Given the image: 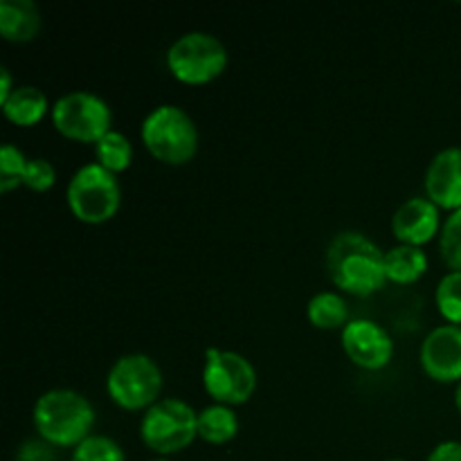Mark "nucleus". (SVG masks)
I'll return each instance as SVG.
<instances>
[{
  "instance_id": "f257e3e1",
  "label": "nucleus",
  "mask_w": 461,
  "mask_h": 461,
  "mask_svg": "<svg viewBox=\"0 0 461 461\" xmlns=\"http://www.w3.org/2000/svg\"><path fill=\"white\" fill-rule=\"evenodd\" d=\"M327 273L345 293L369 297L387 284L385 252L363 232H340L327 248Z\"/></svg>"
},
{
  "instance_id": "f03ea898",
  "label": "nucleus",
  "mask_w": 461,
  "mask_h": 461,
  "mask_svg": "<svg viewBox=\"0 0 461 461\" xmlns=\"http://www.w3.org/2000/svg\"><path fill=\"white\" fill-rule=\"evenodd\" d=\"M32 421L45 444L52 448L75 450L81 441L93 435L97 414L93 403L81 392L57 387L39 396Z\"/></svg>"
},
{
  "instance_id": "7ed1b4c3",
  "label": "nucleus",
  "mask_w": 461,
  "mask_h": 461,
  "mask_svg": "<svg viewBox=\"0 0 461 461\" xmlns=\"http://www.w3.org/2000/svg\"><path fill=\"white\" fill-rule=\"evenodd\" d=\"M147 151L169 167L187 165L198 153V126L176 104H160L142 120L140 129Z\"/></svg>"
},
{
  "instance_id": "20e7f679",
  "label": "nucleus",
  "mask_w": 461,
  "mask_h": 461,
  "mask_svg": "<svg viewBox=\"0 0 461 461\" xmlns=\"http://www.w3.org/2000/svg\"><path fill=\"white\" fill-rule=\"evenodd\" d=\"M165 376L147 354H126L113 363L106 376V392L117 408L126 412H147L160 401Z\"/></svg>"
},
{
  "instance_id": "39448f33",
  "label": "nucleus",
  "mask_w": 461,
  "mask_h": 461,
  "mask_svg": "<svg viewBox=\"0 0 461 461\" xmlns=\"http://www.w3.org/2000/svg\"><path fill=\"white\" fill-rule=\"evenodd\" d=\"M66 203L81 223L102 225L120 212L122 187L115 174L97 162L79 167L66 187Z\"/></svg>"
},
{
  "instance_id": "423d86ee",
  "label": "nucleus",
  "mask_w": 461,
  "mask_h": 461,
  "mask_svg": "<svg viewBox=\"0 0 461 461\" xmlns=\"http://www.w3.org/2000/svg\"><path fill=\"white\" fill-rule=\"evenodd\" d=\"M196 437L198 412L180 399H160L140 421V439L158 457L183 453Z\"/></svg>"
},
{
  "instance_id": "0eeeda50",
  "label": "nucleus",
  "mask_w": 461,
  "mask_h": 461,
  "mask_svg": "<svg viewBox=\"0 0 461 461\" xmlns=\"http://www.w3.org/2000/svg\"><path fill=\"white\" fill-rule=\"evenodd\" d=\"M228 50L207 32H187L167 50V68L180 84L205 86L219 79L228 68Z\"/></svg>"
},
{
  "instance_id": "6e6552de",
  "label": "nucleus",
  "mask_w": 461,
  "mask_h": 461,
  "mask_svg": "<svg viewBox=\"0 0 461 461\" xmlns=\"http://www.w3.org/2000/svg\"><path fill=\"white\" fill-rule=\"evenodd\" d=\"M52 124L66 140L79 144H97L113 131V111L106 99L88 90H75L54 102Z\"/></svg>"
},
{
  "instance_id": "1a4fd4ad",
  "label": "nucleus",
  "mask_w": 461,
  "mask_h": 461,
  "mask_svg": "<svg viewBox=\"0 0 461 461\" xmlns=\"http://www.w3.org/2000/svg\"><path fill=\"white\" fill-rule=\"evenodd\" d=\"M203 387L214 403L237 408L248 403L257 390V369L246 356L210 347L203 365Z\"/></svg>"
},
{
  "instance_id": "9d476101",
  "label": "nucleus",
  "mask_w": 461,
  "mask_h": 461,
  "mask_svg": "<svg viewBox=\"0 0 461 461\" xmlns=\"http://www.w3.org/2000/svg\"><path fill=\"white\" fill-rule=\"evenodd\" d=\"M342 349L356 367L367 372L385 369L394 358V340L372 320H351L342 329Z\"/></svg>"
},
{
  "instance_id": "9b49d317",
  "label": "nucleus",
  "mask_w": 461,
  "mask_h": 461,
  "mask_svg": "<svg viewBox=\"0 0 461 461\" xmlns=\"http://www.w3.org/2000/svg\"><path fill=\"white\" fill-rule=\"evenodd\" d=\"M419 360L428 378L435 383L461 381V327L441 324L421 342Z\"/></svg>"
},
{
  "instance_id": "f8f14e48",
  "label": "nucleus",
  "mask_w": 461,
  "mask_h": 461,
  "mask_svg": "<svg viewBox=\"0 0 461 461\" xmlns=\"http://www.w3.org/2000/svg\"><path fill=\"white\" fill-rule=\"evenodd\" d=\"M441 210L426 196L408 198L392 216V234L403 246L423 248L441 234Z\"/></svg>"
},
{
  "instance_id": "ddd939ff",
  "label": "nucleus",
  "mask_w": 461,
  "mask_h": 461,
  "mask_svg": "<svg viewBox=\"0 0 461 461\" xmlns=\"http://www.w3.org/2000/svg\"><path fill=\"white\" fill-rule=\"evenodd\" d=\"M426 198L439 210H461V147H448L437 153L423 178Z\"/></svg>"
},
{
  "instance_id": "4468645a",
  "label": "nucleus",
  "mask_w": 461,
  "mask_h": 461,
  "mask_svg": "<svg viewBox=\"0 0 461 461\" xmlns=\"http://www.w3.org/2000/svg\"><path fill=\"white\" fill-rule=\"evenodd\" d=\"M41 32V9L32 0H0V34L9 43H30Z\"/></svg>"
},
{
  "instance_id": "2eb2a0df",
  "label": "nucleus",
  "mask_w": 461,
  "mask_h": 461,
  "mask_svg": "<svg viewBox=\"0 0 461 461\" xmlns=\"http://www.w3.org/2000/svg\"><path fill=\"white\" fill-rule=\"evenodd\" d=\"M0 106H3V115L12 124L23 126V129L36 126L48 115V111H52L45 93L36 86H16L7 102H3Z\"/></svg>"
},
{
  "instance_id": "dca6fc26",
  "label": "nucleus",
  "mask_w": 461,
  "mask_h": 461,
  "mask_svg": "<svg viewBox=\"0 0 461 461\" xmlns=\"http://www.w3.org/2000/svg\"><path fill=\"white\" fill-rule=\"evenodd\" d=\"M428 264L430 261H428V255L423 248L399 243V246L390 248L385 252L387 282L401 284V286L419 282L428 273Z\"/></svg>"
},
{
  "instance_id": "f3484780",
  "label": "nucleus",
  "mask_w": 461,
  "mask_h": 461,
  "mask_svg": "<svg viewBox=\"0 0 461 461\" xmlns=\"http://www.w3.org/2000/svg\"><path fill=\"white\" fill-rule=\"evenodd\" d=\"M239 435V417L228 405H207L198 412V437L205 444L225 446Z\"/></svg>"
},
{
  "instance_id": "a211bd4d",
  "label": "nucleus",
  "mask_w": 461,
  "mask_h": 461,
  "mask_svg": "<svg viewBox=\"0 0 461 461\" xmlns=\"http://www.w3.org/2000/svg\"><path fill=\"white\" fill-rule=\"evenodd\" d=\"M306 315L315 329H324V331L345 329L349 324V309H347L345 297L333 291H322L311 297Z\"/></svg>"
},
{
  "instance_id": "6ab92c4d",
  "label": "nucleus",
  "mask_w": 461,
  "mask_h": 461,
  "mask_svg": "<svg viewBox=\"0 0 461 461\" xmlns=\"http://www.w3.org/2000/svg\"><path fill=\"white\" fill-rule=\"evenodd\" d=\"M95 158H97V165L117 176L129 169L133 162V144L124 133L113 129L95 144Z\"/></svg>"
},
{
  "instance_id": "aec40b11",
  "label": "nucleus",
  "mask_w": 461,
  "mask_h": 461,
  "mask_svg": "<svg viewBox=\"0 0 461 461\" xmlns=\"http://www.w3.org/2000/svg\"><path fill=\"white\" fill-rule=\"evenodd\" d=\"M437 309L448 324L461 327V273L450 270L439 279L435 291Z\"/></svg>"
},
{
  "instance_id": "412c9836",
  "label": "nucleus",
  "mask_w": 461,
  "mask_h": 461,
  "mask_svg": "<svg viewBox=\"0 0 461 461\" xmlns=\"http://www.w3.org/2000/svg\"><path fill=\"white\" fill-rule=\"evenodd\" d=\"M70 461H126V453L111 437L90 435L72 450Z\"/></svg>"
},
{
  "instance_id": "4be33fe9",
  "label": "nucleus",
  "mask_w": 461,
  "mask_h": 461,
  "mask_svg": "<svg viewBox=\"0 0 461 461\" xmlns=\"http://www.w3.org/2000/svg\"><path fill=\"white\" fill-rule=\"evenodd\" d=\"M439 252L450 270L461 273V210L453 212L444 221V228L439 234Z\"/></svg>"
},
{
  "instance_id": "5701e85b",
  "label": "nucleus",
  "mask_w": 461,
  "mask_h": 461,
  "mask_svg": "<svg viewBox=\"0 0 461 461\" xmlns=\"http://www.w3.org/2000/svg\"><path fill=\"white\" fill-rule=\"evenodd\" d=\"M27 160L30 158H25V153L18 151L14 144H5L3 151H0V192L9 194L18 185H23Z\"/></svg>"
},
{
  "instance_id": "b1692460",
  "label": "nucleus",
  "mask_w": 461,
  "mask_h": 461,
  "mask_svg": "<svg viewBox=\"0 0 461 461\" xmlns=\"http://www.w3.org/2000/svg\"><path fill=\"white\" fill-rule=\"evenodd\" d=\"M54 183H57V169L52 167V162L45 160V158H30L27 160L25 174H23V185L27 189H32L36 194H43Z\"/></svg>"
},
{
  "instance_id": "393cba45",
  "label": "nucleus",
  "mask_w": 461,
  "mask_h": 461,
  "mask_svg": "<svg viewBox=\"0 0 461 461\" xmlns=\"http://www.w3.org/2000/svg\"><path fill=\"white\" fill-rule=\"evenodd\" d=\"M426 461H461V441H441L430 450Z\"/></svg>"
},
{
  "instance_id": "a878e982",
  "label": "nucleus",
  "mask_w": 461,
  "mask_h": 461,
  "mask_svg": "<svg viewBox=\"0 0 461 461\" xmlns=\"http://www.w3.org/2000/svg\"><path fill=\"white\" fill-rule=\"evenodd\" d=\"M50 450H52V446L45 444V441H41V444L30 441L18 453V461H52V453Z\"/></svg>"
},
{
  "instance_id": "bb28decb",
  "label": "nucleus",
  "mask_w": 461,
  "mask_h": 461,
  "mask_svg": "<svg viewBox=\"0 0 461 461\" xmlns=\"http://www.w3.org/2000/svg\"><path fill=\"white\" fill-rule=\"evenodd\" d=\"M14 81H12V72L7 68H0V104L7 102L9 95L14 93Z\"/></svg>"
},
{
  "instance_id": "cd10ccee",
  "label": "nucleus",
  "mask_w": 461,
  "mask_h": 461,
  "mask_svg": "<svg viewBox=\"0 0 461 461\" xmlns=\"http://www.w3.org/2000/svg\"><path fill=\"white\" fill-rule=\"evenodd\" d=\"M455 408L461 414V381L457 383V390H455Z\"/></svg>"
},
{
  "instance_id": "c85d7f7f",
  "label": "nucleus",
  "mask_w": 461,
  "mask_h": 461,
  "mask_svg": "<svg viewBox=\"0 0 461 461\" xmlns=\"http://www.w3.org/2000/svg\"><path fill=\"white\" fill-rule=\"evenodd\" d=\"M149 461H171V459H167V457H156V459H149Z\"/></svg>"
},
{
  "instance_id": "c756f323",
  "label": "nucleus",
  "mask_w": 461,
  "mask_h": 461,
  "mask_svg": "<svg viewBox=\"0 0 461 461\" xmlns=\"http://www.w3.org/2000/svg\"><path fill=\"white\" fill-rule=\"evenodd\" d=\"M387 461H405V459H387Z\"/></svg>"
}]
</instances>
